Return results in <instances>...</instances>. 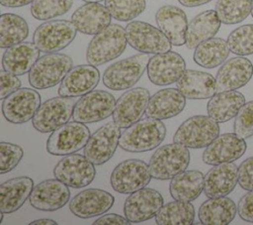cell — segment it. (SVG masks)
<instances>
[{
  "mask_svg": "<svg viewBox=\"0 0 253 225\" xmlns=\"http://www.w3.org/2000/svg\"><path fill=\"white\" fill-rule=\"evenodd\" d=\"M166 136V127L161 120L144 118L122 132L119 146L126 152L142 153L157 148Z\"/></svg>",
  "mask_w": 253,
  "mask_h": 225,
  "instance_id": "1",
  "label": "cell"
},
{
  "mask_svg": "<svg viewBox=\"0 0 253 225\" xmlns=\"http://www.w3.org/2000/svg\"><path fill=\"white\" fill-rule=\"evenodd\" d=\"M127 44L126 30L119 24H110L94 35L87 46V62L98 66L119 57Z\"/></svg>",
  "mask_w": 253,
  "mask_h": 225,
  "instance_id": "2",
  "label": "cell"
},
{
  "mask_svg": "<svg viewBox=\"0 0 253 225\" xmlns=\"http://www.w3.org/2000/svg\"><path fill=\"white\" fill-rule=\"evenodd\" d=\"M72 58L59 53H46L29 71V83L36 89H46L60 83L72 68Z\"/></svg>",
  "mask_w": 253,
  "mask_h": 225,
  "instance_id": "3",
  "label": "cell"
},
{
  "mask_svg": "<svg viewBox=\"0 0 253 225\" xmlns=\"http://www.w3.org/2000/svg\"><path fill=\"white\" fill-rule=\"evenodd\" d=\"M188 149L184 145L175 142L156 149L148 163L152 177L159 180L171 179L185 170L191 160Z\"/></svg>",
  "mask_w": 253,
  "mask_h": 225,
  "instance_id": "4",
  "label": "cell"
},
{
  "mask_svg": "<svg viewBox=\"0 0 253 225\" xmlns=\"http://www.w3.org/2000/svg\"><path fill=\"white\" fill-rule=\"evenodd\" d=\"M149 58L141 53L112 63L103 73L104 85L117 91L131 88L146 70Z\"/></svg>",
  "mask_w": 253,
  "mask_h": 225,
  "instance_id": "5",
  "label": "cell"
},
{
  "mask_svg": "<svg viewBox=\"0 0 253 225\" xmlns=\"http://www.w3.org/2000/svg\"><path fill=\"white\" fill-rule=\"evenodd\" d=\"M218 135V122L210 116L195 115L179 126L173 141L189 149H202L209 146Z\"/></svg>",
  "mask_w": 253,
  "mask_h": 225,
  "instance_id": "6",
  "label": "cell"
},
{
  "mask_svg": "<svg viewBox=\"0 0 253 225\" xmlns=\"http://www.w3.org/2000/svg\"><path fill=\"white\" fill-rule=\"evenodd\" d=\"M76 101L74 97L60 95L45 100L32 119L34 128L40 133H49L66 124L73 115Z\"/></svg>",
  "mask_w": 253,
  "mask_h": 225,
  "instance_id": "7",
  "label": "cell"
},
{
  "mask_svg": "<svg viewBox=\"0 0 253 225\" xmlns=\"http://www.w3.org/2000/svg\"><path fill=\"white\" fill-rule=\"evenodd\" d=\"M76 33L72 21L48 20L36 29L33 42L42 53H57L73 42Z\"/></svg>",
  "mask_w": 253,
  "mask_h": 225,
  "instance_id": "8",
  "label": "cell"
},
{
  "mask_svg": "<svg viewBox=\"0 0 253 225\" xmlns=\"http://www.w3.org/2000/svg\"><path fill=\"white\" fill-rule=\"evenodd\" d=\"M148 164L138 159H128L120 163L111 172L110 182L119 193H131L145 187L151 180Z\"/></svg>",
  "mask_w": 253,
  "mask_h": 225,
  "instance_id": "9",
  "label": "cell"
},
{
  "mask_svg": "<svg viewBox=\"0 0 253 225\" xmlns=\"http://www.w3.org/2000/svg\"><path fill=\"white\" fill-rule=\"evenodd\" d=\"M125 30L127 44L139 53L156 55L171 50V42L158 27L142 21H131Z\"/></svg>",
  "mask_w": 253,
  "mask_h": 225,
  "instance_id": "10",
  "label": "cell"
},
{
  "mask_svg": "<svg viewBox=\"0 0 253 225\" xmlns=\"http://www.w3.org/2000/svg\"><path fill=\"white\" fill-rule=\"evenodd\" d=\"M84 123L72 121L52 131L46 141V151L54 156H66L83 149L90 138Z\"/></svg>",
  "mask_w": 253,
  "mask_h": 225,
  "instance_id": "11",
  "label": "cell"
},
{
  "mask_svg": "<svg viewBox=\"0 0 253 225\" xmlns=\"http://www.w3.org/2000/svg\"><path fill=\"white\" fill-rule=\"evenodd\" d=\"M115 97L105 90H92L82 95L75 103L72 118L84 124L102 121L113 115Z\"/></svg>",
  "mask_w": 253,
  "mask_h": 225,
  "instance_id": "12",
  "label": "cell"
},
{
  "mask_svg": "<svg viewBox=\"0 0 253 225\" xmlns=\"http://www.w3.org/2000/svg\"><path fill=\"white\" fill-rule=\"evenodd\" d=\"M53 175L72 188H82L94 180L96 169L85 156L74 153L64 156L55 165Z\"/></svg>",
  "mask_w": 253,
  "mask_h": 225,
  "instance_id": "13",
  "label": "cell"
},
{
  "mask_svg": "<svg viewBox=\"0 0 253 225\" xmlns=\"http://www.w3.org/2000/svg\"><path fill=\"white\" fill-rule=\"evenodd\" d=\"M121 128L113 121L96 130L83 149L84 156L95 166L107 163L114 156L120 143Z\"/></svg>",
  "mask_w": 253,
  "mask_h": 225,
  "instance_id": "14",
  "label": "cell"
},
{
  "mask_svg": "<svg viewBox=\"0 0 253 225\" xmlns=\"http://www.w3.org/2000/svg\"><path fill=\"white\" fill-rule=\"evenodd\" d=\"M41 106L40 93L29 87L19 88L3 99L2 113L13 124L27 123L33 119Z\"/></svg>",
  "mask_w": 253,
  "mask_h": 225,
  "instance_id": "15",
  "label": "cell"
},
{
  "mask_svg": "<svg viewBox=\"0 0 253 225\" xmlns=\"http://www.w3.org/2000/svg\"><path fill=\"white\" fill-rule=\"evenodd\" d=\"M149 98L150 93L144 87H134L126 90L117 100L113 113L114 122L121 129H126L139 121L145 113Z\"/></svg>",
  "mask_w": 253,
  "mask_h": 225,
  "instance_id": "16",
  "label": "cell"
},
{
  "mask_svg": "<svg viewBox=\"0 0 253 225\" xmlns=\"http://www.w3.org/2000/svg\"><path fill=\"white\" fill-rule=\"evenodd\" d=\"M163 196L153 188L131 192L124 204V213L130 223H140L155 217L163 205Z\"/></svg>",
  "mask_w": 253,
  "mask_h": 225,
  "instance_id": "17",
  "label": "cell"
},
{
  "mask_svg": "<svg viewBox=\"0 0 253 225\" xmlns=\"http://www.w3.org/2000/svg\"><path fill=\"white\" fill-rule=\"evenodd\" d=\"M185 70V59L181 55L172 51L151 56L146 68L149 80L159 86L177 82Z\"/></svg>",
  "mask_w": 253,
  "mask_h": 225,
  "instance_id": "18",
  "label": "cell"
},
{
  "mask_svg": "<svg viewBox=\"0 0 253 225\" xmlns=\"http://www.w3.org/2000/svg\"><path fill=\"white\" fill-rule=\"evenodd\" d=\"M70 199L68 185L57 178L42 180L34 186L29 197L32 207L42 211H55Z\"/></svg>",
  "mask_w": 253,
  "mask_h": 225,
  "instance_id": "19",
  "label": "cell"
},
{
  "mask_svg": "<svg viewBox=\"0 0 253 225\" xmlns=\"http://www.w3.org/2000/svg\"><path fill=\"white\" fill-rule=\"evenodd\" d=\"M245 139L235 133L218 135L203 153V162L210 166L232 163L238 160L246 151Z\"/></svg>",
  "mask_w": 253,
  "mask_h": 225,
  "instance_id": "20",
  "label": "cell"
},
{
  "mask_svg": "<svg viewBox=\"0 0 253 225\" xmlns=\"http://www.w3.org/2000/svg\"><path fill=\"white\" fill-rule=\"evenodd\" d=\"M114 202L115 198L110 192L99 188H87L71 198L69 210L79 218H91L110 210Z\"/></svg>",
  "mask_w": 253,
  "mask_h": 225,
  "instance_id": "21",
  "label": "cell"
},
{
  "mask_svg": "<svg viewBox=\"0 0 253 225\" xmlns=\"http://www.w3.org/2000/svg\"><path fill=\"white\" fill-rule=\"evenodd\" d=\"M253 75V64L244 56L225 60L215 75L216 91L236 90L246 85Z\"/></svg>",
  "mask_w": 253,
  "mask_h": 225,
  "instance_id": "22",
  "label": "cell"
},
{
  "mask_svg": "<svg viewBox=\"0 0 253 225\" xmlns=\"http://www.w3.org/2000/svg\"><path fill=\"white\" fill-rule=\"evenodd\" d=\"M100 71L95 65L80 64L72 67L60 82L58 94L65 97L82 96L98 85Z\"/></svg>",
  "mask_w": 253,
  "mask_h": 225,
  "instance_id": "23",
  "label": "cell"
},
{
  "mask_svg": "<svg viewBox=\"0 0 253 225\" xmlns=\"http://www.w3.org/2000/svg\"><path fill=\"white\" fill-rule=\"evenodd\" d=\"M112 18L105 5L99 2H88L73 12L71 21L78 32L85 35H96L111 24Z\"/></svg>",
  "mask_w": 253,
  "mask_h": 225,
  "instance_id": "24",
  "label": "cell"
},
{
  "mask_svg": "<svg viewBox=\"0 0 253 225\" xmlns=\"http://www.w3.org/2000/svg\"><path fill=\"white\" fill-rule=\"evenodd\" d=\"M186 106V97L177 88H164L155 92L146 106L145 116L165 120L179 115Z\"/></svg>",
  "mask_w": 253,
  "mask_h": 225,
  "instance_id": "25",
  "label": "cell"
},
{
  "mask_svg": "<svg viewBox=\"0 0 253 225\" xmlns=\"http://www.w3.org/2000/svg\"><path fill=\"white\" fill-rule=\"evenodd\" d=\"M155 22L161 32L174 46L186 44L188 20L186 13L174 5H164L155 14Z\"/></svg>",
  "mask_w": 253,
  "mask_h": 225,
  "instance_id": "26",
  "label": "cell"
},
{
  "mask_svg": "<svg viewBox=\"0 0 253 225\" xmlns=\"http://www.w3.org/2000/svg\"><path fill=\"white\" fill-rule=\"evenodd\" d=\"M238 182V167L232 163L213 166L205 176L204 192L209 198L226 196Z\"/></svg>",
  "mask_w": 253,
  "mask_h": 225,
  "instance_id": "27",
  "label": "cell"
},
{
  "mask_svg": "<svg viewBox=\"0 0 253 225\" xmlns=\"http://www.w3.org/2000/svg\"><path fill=\"white\" fill-rule=\"evenodd\" d=\"M176 84L177 88L188 99H207L217 92L215 77L201 70L186 69Z\"/></svg>",
  "mask_w": 253,
  "mask_h": 225,
  "instance_id": "28",
  "label": "cell"
},
{
  "mask_svg": "<svg viewBox=\"0 0 253 225\" xmlns=\"http://www.w3.org/2000/svg\"><path fill=\"white\" fill-rule=\"evenodd\" d=\"M40 52L34 42H22L9 47L2 56L3 69L15 75H23L29 72L39 59Z\"/></svg>",
  "mask_w": 253,
  "mask_h": 225,
  "instance_id": "29",
  "label": "cell"
},
{
  "mask_svg": "<svg viewBox=\"0 0 253 225\" xmlns=\"http://www.w3.org/2000/svg\"><path fill=\"white\" fill-rule=\"evenodd\" d=\"M34 180L29 176H17L0 185V211L13 213L20 209L30 197Z\"/></svg>",
  "mask_w": 253,
  "mask_h": 225,
  "instance_id": "30",
  "label": "cell"
},
{
  "mask_svg": "<svg viewBox=\"0 0 253 225\" xmlns=\"http://www.w3.org/2000/svg\"><path fill=\"white\" fill-rule=\"evenodd\" d=\"M237 206L226 196L209 198L199 208V220L204 225H227L236 216Z\"/></svg>",
  "mask_w": 253,
  "mask_h": 225,
  "instance_id": "31",
  "label": "cell"
},
{
  "mask_svg": "<svg viewBox=\"0 0 253 225\" xmlns=\"http://www.w3.org/2000/svg\"><path fill=\"white\" fill-rule=\"evenodd\" d=\"M244 103L245 97L239 91L216 92L208 102V115L218 123H224L236 117Z\"/></svg>",
  "mask_w": 253,
  "mask_h": 225,
  "instance_id": "32",
  "label": "cell"
},
{
  "mask_svg": "<svg viewBox=\"0 0 253 225\" xmlns=\"http://www.w3.org/2000/svg\"><path fill=\"white\" fill-rule=\"evenodd\" d=\"M220 20L215 10H206L195 16L188 24L186 46L196 49L202 42L213 38L220 28Z\"/></svg>",
  "mask_w": 253,
  "mask_h": 225,
  "instance_id": "33",
  "label": "cell"
},
{
  "mask_svg": "<svg viewBox=\"0 0 253 225\" xmlns=\"http://www.w3.org/2000/svg\"><path fill=\"white\" fill-rule=\"evenodd\" d=\"M205 176L196 169L183 170L171 178L169 191L176 200L193 201L204 191Z\"/></svg>",
  "mask_w": 253,
  "mask_h": 225,
  "instance_id": "34",
  "label": "cell"
},
{
  "mask_svg": "<svg viewBox=\"0 0 253 225\" xmlns=\"http://www.w3.org/2000/svg\"><path fill=\"white\" fill-rule=\"evenodd\" d=\"M227 42L222 38H211L202 42L194 52V61L202 67L213 68L222 64L229 56Z\"/></svg>",
  "mask_w": 253,
  "mask_h": 225,
  "instance_id": "35",
  "label": "cell"
},
{
  "mask_svg": "<svg viewBox=\"0 0 253 225\" xmlns=\"http://www.w3.org/2000/svg\"><path fill=\"white\" fill-rule=\"evenodd\" d=\"M195 220V207L191 201L174 200L163 204L155 216L158 225H190Z\"/></svg>",
  "mask_w": 253,
  "mask_h": 225,
  "instance_id": "36",
  "label": "cell"
},
{
  "mask_svg": "<svg viewBox=\"0 0 253 225\" xmlns=\"http://www.w3.org/2000/svg\"><path fill=\"white\" fill-rule=\"evenodd\" d=\"M29 36L27 21L14 13H4L0 17V48L7 49L24 42Z\"/></svg>",
  "mask_w": 253,
  "mask_h": 225,
  "instance_id": "37",
  "label": "cell"
},
{
  "mask_svg": "<svg viewBox=\"0 0 253 225\" xmlns=\"http://www.w3.org/2000/svg\"><path fill=\"white\" fill-rule=\"evenodd\" d=\"M252 0H217L214 10L222 24L233 25L251 14Z\"/></svg>",
  "mask_w": 253,
  "mask_h": 225,
  "instance_id": "38",
  "label": "cell"
},
{
  "mask_svg": "<svg viewBox=\"0 0 253 225\" xmlns=\"http://www.w3.org/2000/svg\"><path fill=\"white\" fill-rule=\"evenodd\" d=\"M73 0H34L31 5L32 16L40 21H48L67 13Z\"/></svg>",
  "mask_w": 253,
  "mask_h": 225,
  "instance_id": "39",
  "label": "cell"
},
{
  "mask_svg": "<svg viewBox=\"0 0 253 225\" xmlns=\"http://www.w3.org/2000/svg\"><path fill=\"white\" fill-rule=\"evenodd\" d=\"M105 6L112 17L121 22H127L139 16L146 7L145 0H105Z\"/></svg>",
  "mask_w": 253,
  "mask_h": 225,
  "instance_id": "40",
  "label": "cell"
},
{
  "mask_svg": "<svg viewBox=\"0 0 253 225\" xmlns=\"http://www.w3.org/2000/svg\"><path fill=\"white\" fill-rule=\"evenodd\" d=\"M230 52L236 56H249L253 54V24L243 25L234 29L227 37Z\"/></svg>",
  "mask_w": 253,
  "mask_h": 225,
  "instance_id": "41",
  "label": "cell"
},
{
  "mask_svg": "<svg viewBox=\"0 0 253 225\" xmlns=\"http://www.w3.org/2000/svg\"><path fill=\"white\" fill-rule=\"evenodd\" d=\"M23 156L24 151L19 145L2 141L0 143V173L4 174L14 169Z\"/></svg>",
  "mask_w": 253,
  "mask_h": 225,
  "instance_id": "42",
  "label": "cell"
},
{
  "mask_svg": "<svg viewBox=\"0 0 253 225\" xmlns=\"http://www.w3.org/2000/svg\"><path fill=\"white\" fill-rule=\"evenodd\" d=\"M233 131L243 139L253 136V100L245 102L235 117Z\"/></svg>",
  "mask_w": 253,
  "mask_h": 225,
  "instance_id": "43",
  "label": "cell"
},
{
  "mask_svg": "<svg viewBox=\"0 0 253 225\" xmlns=\"http://www.w3.org/2000/svg\"><path fill=\"white\" fill-rule=\"evenodd\" d=\"M238 183L247 191L253 190V157L244 160L238 167Z\"/></svg>",
  "mask_w": 253,
  "mask_h": 225,
  "instance_id": "44",
  "label": "cell"
},
{
  "mask_svg": "<svg viewBox=\"0 0 253 225\" xmlns=\"http://www.w3.org/2000/svg\"><path fill=\"white\" fill-rule=\"evenodd\" d=\"M0 80H1V91H0V99L3 100L12 92L21 88L22 82L17 77V75L2 69L0 71Z\"/></svg>",
  "mask_w": 253,
  "mask_h": 225,
  "instance_id": "45",
  "label": "cell"
},
{
  "mask_svg": "<svg viewBox=\"0 0 253 225\" xmlns=\"http://www.w3.org/2000/svg\"><path fill=\"white\" fill-rule=\"evenodd\" d=\"M237 213L242 220L253 223V190L248 191L239 199Z\"/></svg>",
  "mask_w": 253,
  "mask_h": 225,
  "instance_id": "46",
  "label": "cell"
},
{
  "mask_svg": "<svg viewBox=\"0 0 253 225\" xmlns=\"http://www.w3.org/2000/svg\"><path fill=\"white\" fill-rule=\"evenodd\" d=\"M100 224H117V225H128L130 222L126 218V216H121L115 213L105 214L99 217L97 220L93 222V225H100Z\"/></svg>",
  "mask_w": 253,
  "mask_h": 225,
  "instance_id": "47",
  "label": "cell"
},
{
  "mask_svg": "<svg viewBox=\"0 0 253 225\" xmlns=\"http://www.w3.org/2000/svg\"><path fill=\"white\" fill-rule=\"evenodd\" d=\"M34 0H0V4L8 8H19L32 4Z\"/></svg>",
  "mask_w": 253,
  "mask_h": 225,
  "instance_id": "48",
  "label": "cell"
},
{
  "mask_svg": "<svg viewBox=\"0 0 253 225\" xmlns=\"http://www.w3.org/2000/svg\"><path fill=\"white\" fill-rule=\"evenodd\" d=\"M182 6L185 7H198L207 4L212 0H178Z\"/></svg>",
  "mask_w": 253,
  "mask_h": 225,
  "instance_id": "49",
  "label": "cell"
},
{
  "mask_svg": "<svg viewBox=\"0 0 253 225\" xmlns=\"http://www.w3.org/2000/svg\"><path fill=\"white\" fill-rule=\"evenodd\" d=\"M57 222H55L52 219H47V218H43V219H38L35 221H32L29 223V225H56Z\"/></svg>",
  "mask_w": 253,
  "mask_h": 225,
  "instance_id": "50",
  "label": "cell"
},
{
  "mask_svg": "<svg viewBox=\"0 0 253 225\" xmlns=\"http://www.w3.org/2000/svg\"><path fill=\"white\" fill-rule=\"evenodd\" d=\"M82 1H85L86 3H88V2H101L103 0H82Z\"/></svg>",
  "mask_w": 253,
  "mask_h": 225,
  "instance_id": "51",
  "label": "cell"
},
{
  "mask_svg": "<svg viewBox=\"0 0 253 225\" xmlns=\"http://www.w3.org/2000/svg\"><path fill=\"white\" fill-rule=\"evenodd\" d=\"M251 16L253 18V0H252V6H251Z\"/></svg>",
  "mask_w": 253,
  "mask_h": 225,
  "instance_id": "52",
  "label": "cell"
}]
</instances>
